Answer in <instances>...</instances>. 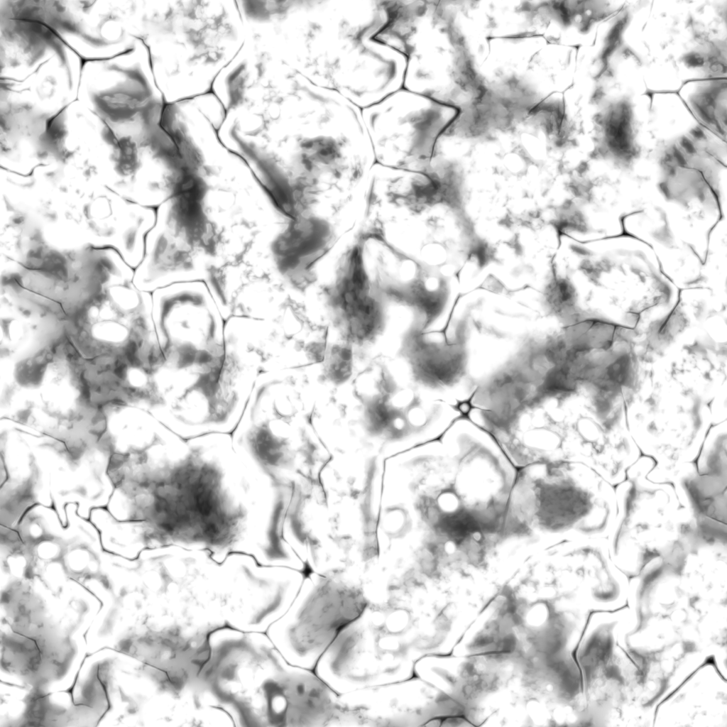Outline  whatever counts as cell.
<instances>
[{
  "instance_id": "obj_1",
  "label": "cell",
  "mask_w": 727,
  "mask_h": 727,
  "mask_svg": "<svg viewBox=\"0 0 727 727\" xmlns=\"http://www.w3.org/2000/svg\"><path fill=\"white\" fill-rule=\"evenodd\" d=\"M290 19V65L314 84L335 89L375 50L386 20L385 0L299 1Z\"/></svg>"
},
{
  "instance_id": "obj_2",
  "label": "cell",
  "mask_w": 727,
  "mask_h": 727,
  "mask_svg": "<svg viewBox=\"0 0 727 727\" xmlns=\"http://www.w3.org/2000/svg\"><path fill=\"white\" fill-rule=\"evenodd\" d=\"M640 457L616 486V515L607 538L616 563L645 567L666 559L696 532L672 483Z\"/></svg>"
},
{
  "instance_id": "obj_3",
  "label": "cell",
  "mask_w": 727,
  "mask_h": 727,
  "mask_svg": "<svg viewBox=\"0 0 727 727\" xmlns=\"http://www.w3.org/2000/svg\"><path fill=\"white\" fill-rule=\"evenodd\" d=\"M361 111L375 163L419 171L429 165L438 137L454 118L451 104L404 88Z\"/></svg>"
},
{
  "instance_id": "obj_4",
  "label": "cell",
  "mask_w": 727,
  "mask_h": 727,
  "mask_svg": "<svg viewBox=\"0 0 727 727\" xmlns=\"http://www.w3.org/2000/svg\"><path fill=\"white\" fill-rule=\"evenodd\" d=\"M78 331L80 341L100 354H117L141 343L138 316L124 311L112 300H94L82 309Z\"/></svg>"
},
{
  "instance_id": "obj_5",
  "label": "cell",
  "mask_w": 727,
  "mask_h": 727,
  "mask_svg": "<svg viewBox=\"0 0 727 727\" xmlns=\"http://www.w3.org/2000/svg\"><path fill=\"white\" fill-rule=\"evenodd\" d=\"M379 520V525H381L386 534L390 537L403 534L409 525L408 514L403 508L398 507L388 509Z\"/></svg>"
}]
</instances>
